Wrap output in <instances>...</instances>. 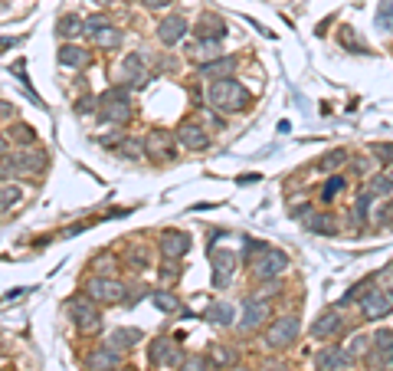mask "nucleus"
<instances>
[{"mask_svg": "<svg viewBox=\"0 0 393 371\" xmlns=\"http://www.w3.org/2000/svg\"><path fill=\"white\" fill-rule=\"evenodd\" d=\"M210 109H216L220 115L223 112H243L249 102H253V96H249V89L243 86V82H236L233 76L230 79H213L210 86Z\"/></svg>", "mask_w": 393, "mask_h": 371, "instance_id": "nucleus-1", "label": "nucleus"}, {"mask_svg": "<svg viewBox=\"0 0 393 371\" xmlns=\"http://www.w3.org/2000/svg\"><path fill=\"white\" fill-rule=\"evenodd\" d=\"M46 168V152H36V148H23V152H13V154H3L0 158V177L10 181V177H33L40 175Z\"/></svg>", "mask_w": 393, "mask_h": 371, "instance_id": "nucleus-2", "label": "nucleus"}, {"mask_svg": "<svg viewBox=\"0 0 393 371\" xmlns=\"http://www.w3.org/2000/svg\"><path fill=\"white\" fill-rule=\"evenodd\" d=\"M286 270H288V256L282 250H276V247H269V243L249 260V273H253L259 283H272V279L282 276Z\"/></svg>", "mask_w": 393, "mask_h": 371, "instance_id": "nucleus-3", "label": "nucleus"}, {"mask_svg": "<svg viewBox=\"0 0 393 371\" xmlns=\"http://www.w3.org/2000/svg\"><path fill=\"white\" fill-rule=\"evenodd\" d=\"M85 296L96 306H118V303L128 299V289L115 276H92V279H85Z\"/></svg>", "mask_w": 393, "mask_h": 371, "instance_id": "nucleus-4", "label": "nucleus"}, {"mask_svg": "<svg viewBox=\"0 0 393 371\" xmlns=\"http://www.w3.org/2000/svg\"><path fill=\"white\" fill-rule=\"evenodd\" d=\"M66 312L73 319V326L82 332V335H96L98 328H102V312L96 309V303L89 299V296H73L69 303H66Z\"/></svg>", "mask_w": 393, "mask_h": 371, "instance_id": "nucleus-5", "label": "nucleus"}, {"mask_svg": "<svg viewBox=\"0 0 393 371\" xmlns=\"http://www.w3.org/2000/svg\"><path fill=\"white\" fill-rule=\"evenodd\" d=\"M98 115L112 125H128L135 109H131V99H128V89H108L105 96H98Z\"/></svg>", "mask_w": 393, "mask_h": 371, "instance_id": "nucleus-6", "label": "nucleus"}, {"mask_svg": "<svg viewBox=\"0 0 393 371\" xmlns=\"http://www.w3.org/2000/svg\"><path fill=\"white\" fill-rule=\"evenodd\" d=\"M298 332H302V319L295 312L276 316V322L266 328V349H288L298 339Z\"/></svg>", "mask_w": 393, "mask_h": 371, "instance_id": "nucleus-7", "label": "nucleus"}, {"mask_svg": "<svg viewBox=\"0 0 393 371\" xmlns=\"http://www.w3.org/2000/svg\"><path fill=\"white\" fill-rule=\"evenodd\" d=\"M148 361L154 365V368H161V371H170V368L177 371L184 361H187V355H184V349L177 345V342H170V339H164V335H161V339H154L148 345Z\"/></svg>", "mask_w": 393, "mask_h": 371, "instance_id": "nucleus-8", "label": "nucleus"}, {"mask_svg": "<svg viewBox=\"0 0 393 371\" xmlns=\"http://www.w3.org/2000/svg\"><path fill=\"white\" fill-rule=\"evenodd\" d=\"M390 312H393V296H387L380 286L373 283L371 289L361 296V316L367 319V322H380V319H387Z\"/></svg>", "mask_w": 393, "mask_h": 371, "instance_id": "nucleus-9", "label": "nucleus"}, {"mask_svg": "<svg viewBox=\"0 0 393 371\" xmlns=\"http://www.w3.org/2000/svg\"><path fill=\"white\" fill-rule=\"evenodd\" d=\"M174 138L184 145V148H191V152H207L210 148V131L203 129L200 119H184L174 131Z\"/></svg>", "mask_w": 393, "mask_h": 371, "instance_id": "nucleus-10", "label": "nucleus"}, {"mask_svg": "<svg viewBox=\"0 0 393 371\" xmlns=\"http://www.w3.org/2000/svg\"><path fill=\"white\" fill-rule=\"evenodd\" d=\"M272 319V303H269L266 296H255L249 299L243 309V319H239V332H255V328H262Z\"/></svg>", "mask_w": 393, "mask_h": 371, "instance_id": "nucleus-11", "label": "nucleus"}, {"mask_svg": "<svg viewBox=\"0 0 393 371\" xmlns=\"http://www.w3.org/2000/svg\"><path fill=\"white\" fill-rule=\"evenodd\" d=\"M298 220H302V227H305V230H311V233H321V237H334V233H338V220L331 217L328 210L302 208Z\"/></svg>", "mask_w": 393, "mask_h": 371, "instance_id": "nucleus-12", "label": "nucleus"}, {"mask_svg": "<svg viewBox=\"0 0 393 371\" xmlns=\"http://www.w3.org/2000/svg\"><path fill=\"white\" fill-rule=\"evenodd\" d=\"M144 152H148V158H158V161H174L177 158L174 142H170V135L164 129H151L144 135Z\"/></svg>", "mask_w": 393, "mask_h": 371, "instance_id": "nucleus-13", "label": "nucleus"}, {"mask_svg": "<svg viewBox=\"0 0 393 371\" xmlns=\"http://www.w3.org/2000/svg\"><path fill=\"white\" fill-rule=\"evenodd\" d=\"M118 76L125 79V86H141V82H148V66H144V53H128L118 66Z\"/></svg>", "mask_w": 393, "mask_h": 371, "instance_id": "nucleus-14", "label": "nucleus"}, {"mask_svg": "<svg viewBox=\"0 0 393 371\" xmlns=\"http://www.w3.org/2000/svg\"><path fill=\"white\" fill-rule=\"evenodd\" d=\"M85 365H89V371H115L121 365V351L105 342V345H98L85 355Z\"/></svg>", "mask_w": 393, "mask_h": 371, "instance_id": "nucleus-15", "label": "nucleus"}, {"mask_svg": "<svg viewBox=\"0 0 393 371\" xmlns=\"http://www.w3.org/2000/svg\"><path fill=\"white\" fill-rule=\"evenodd\" d=\"M187 30H191V27H187V20H184L181 13H170V17H164V20L158 23V40L164 46H177L184 36H187Z\"/></svg>", "mask_w": 393, "mask_h": 371, "instance_id": "nucleus-16", "label": "nucleus"}, {"mask_svg": "<svg viewBox=\"0 0 393 371\" xmlns=\"http://www.w3.org/2000/svg\"><path fill=\"white\" fill-rule=\"evenodd\" d=\"M351 355L338 345H325V349L315 351V368L318 371H338V368H351Z\"/></svg>", "mask_w": 393, "mask_h": 371, "instance_id": "nucleus-17", "label": "nucleus"}, {"mask_svg": "<svg viewBox=\"0 0 393 371\" xmlns=\"http://www.w3.org/2000/svg\"><path fill=\"white\" fill-rule=\"evenodd\" d=\"M210 260H213V286H226L233 279V270H236V263H239V256L233 250H213Z\"/></svg>", "mask_w": 393, "mask_h": 371, "instance_id": "nucleus-18", "label": "nucleus"}, {"mask_svg": "<svg viewBox=\"0 0 393 371\" xmlns=\"http://www.w3.org/2000/svg\"><path fill=\"white\" fill-rule=\"evenodd\" d=\"M207 365L220 368V371H230L239 365V351L233 345H226V342H213L210 349H207Z\"/></svg>", "mask_w": 393, "mask_h": 371, "instance_id": "nucleus-19", "label": "nucleus"}, {"mask_svg": "<svg viewBox=\"0 0 393 371\" xmlns=\"http://www.w3.org/2000/svg\"><path fill=\"white\" fill-rule=\"evenodd\" d=\"M193 33H197V40H223L226 20L220 17V13H200L197 23H193Z\"/></svg>", "mask_w": 393, "mask_h": 371, "instance_id": "nucleus-20", "label": "nucleus"}, {"mask_svg": "<svg viewBox=\"0 0 393 371\" xmlns=\"http://www.w3.org/2000/svg\"><path fill=\"white\" fill-rule=\"evenodd\" d=\"M236 66H239L236 56H216V59H210V63L197 66V76L200 79H230L236 73Z\"/></svg>", "mask_w": 393, "mask_h": 371, "instance_id": "nucleus-21", "label": "nucleus"}, {"mask_svg": "<svg viewBox=\"0 0 393 371\" xmlns=\"http://www.w3.org/2000/svg\"><path fill=\"white\" fill-rule=\"evenodd\" d=\"M187 250H191V237H187L184 230H164V233H161V253H164V256L181 260Z\"/></svg>", "mask_w": 393, "mask_h": 371, "instance_id": "nucleus-22", "label": "nucleus"}, {"mask_svg": "<svg viewBox=\"0 0 393 371\" xmlns=\"http://www.w3.org/2000/svg\"><path fill=\"white\" fill-rule=\"evenodd\" d=\"M341 328H344V319H341L334 309H325V312H321V316L311 322V335L325 342V339H334Z\"/></svg>", "mask_w": 393, "mask_h": 371, "instance_id": "nucleus-23", "label": "nucleus"}, {"mask_svg": "<svg viewBox=\"0 0 393 371\" xmlns=\"http://www.w3.org/2000/svg\"><path fill=\"white\" fill-rule=\"evenodd\" d=\"M373 355L380 358V371H393V332L390 328H380L377 335H373Z\"/></svg>", "mask_w": 393, "mask_h": 371, "instance_id": "nucleus-24", "label": "nucleus"}, {"mask_svg": "<svg viewBox=\"0 0 393 371\" xmlns=\"http://www.w3.org/2000/svg\"><path fill=\"white\" fill-rule=\"evenodd\" d=\"M89 36H92V43H96L98 50H118V46H121V30H118L112 20L96 27V30H89Z\"/></svg>", "mask_w": 393, "mask_h": 371, "instance_id": "nucleus-25", "label": "nucleus"}, {"mask_svg": "<svg viewBox=\"0 0 393 371\" xmlns=\"http://www.w3.org/2000/svg\"><path fill=\"white\" fill-rule=\"evenodd\" d=\"M59 63L69 66V69H85V66L92 63V53L82 50V46H75V43H63L59 46Z\"/></svg>", "mask_w": 393, "mask_h": 371, "instance_id": "nucleus-26", "label": "nucleus"}, {"mask_svg": "<svg viewBox=\"0 0 393 371\" xmlns=\"http://www.w3.org/2000/svg\"><path fill=\"white\" fill-rule=\"evenodd\" d=\"M187 56H191L197 66L210 63V59H216V56H223V46H220V40H197V43L187 50Z\"/></svg>", "mask_w": 393, "mask_h": 371, "instance_id": "nucleus-27", "label": "nucleus"}, {"mask_svg": "<svg viewBox=\"0 0 393 371\" xmlns=\"http://www.w3.org/2000/svg\"><path fill=\"white\" fill-rule=\"evenodd\" d=\"M141 339H144L141 328H115V332L108 335V345H115L118 351H128V349H135Z\"/></svg>", "mask_w": 393, "mask_h": 371, "instance_id": "nucleus-28", "label": "nucleus"}, {"mask_svg": "<svg viewBox=\"0 0 393 371\" xmlns=\"http://www.w3.org/2000/svg\"><path fill=\"white\" fill-rule=\"evenodd\" d=\"M118 154L128 158V161H141V158H148V152H144V138H128V135H121V142H118Z\"/></svg>", "mask_w": 393, "mask_h": 371, "instance_id": "nucleus-29", "label": "nucleus"}, {"mask_svg": "<svg viewBox=\"0 0 393 371\" xmlns=\"http://www.w3.org/2000/svg\"><path fill=\"white\" fill-rule=\"evenodd\" d=\"M203 316H207V322H213V326H223V328L236 322V319H233V306H230V303H213Z\"/></svg>", "mask_w": 393, "mask_h": 371, "instance_id": "nucleus-30", "label": "nucleus"}, {"mask_svg": "<svg viewBox=\"0 0 393 371\" xmlns=\"http://www.w3.org/2000/svg\"><path fill=\"white\" fill-rule=\"evenodd\" d=\"M151 303L161 309V312H168V316H174V312H181V299L170 293V289H154L151 293Z\"/></svg>", "mask_w": 393, "mask_h": 371, "instance_id": "nucleus-31", "label": "nucleus"}, {"mask_svg": "<svg viewBox=\"0 0 393 371\" xmlns=\"http://www.w3.org/2000/svg\"><path fill=\"white\" fill-rule=\"evenodd\" d=\"M344 187H348V181H344V177H341V175H331L328 181L321 184V201H325V204L338 201V197L344 194Z\"/></svg>", "mask_w": 393, "mask_h": 371, "instance_id": "nucleus-32", "label": "nucleus"}, {"mask_svg": "<svg viewBox=\"0 0 393 371\" xmlns=\"http://www.w3.org/2000/svg\"><path fill=\"white\" fill-rule=\"evenodd\" d=\"M344 164H348V152H344V148H334V152H328L325 158H321L318 168L321 171H328V175H334V171L344 168Z\"/></svg>", "mask_w": 393, "mask_h": 371, "instance_id": "nucleus-33", "label": "nucleus"}, {"mask_svg": "<svg viewBox=\"0 0 393 371\" xmlns=\"http://www.w3.org/2000/svg\"><path fill=\"white\" fill-rule=\"evenodd\" d=\"M79 30H85V27H82V20H79L75 13H63V17H59V36H63V40L79 36Z\"/></svg>", "mask_w": 393, "mask_h": 371, "instance_id": "nucleus-34", "label": "nucleus"}, {"mask_svg": "<svg viewBox=\"0 0 393 371\" xmlns=\"http://www.w3.org/2000/svg\"><path fill=\"white\" fill-rule=\"evenodd\" d=\"M10 138L30 148V145H36V131H33V125H27V122H17V125L10 129Z\"/></svg>", "mask_w": 393, "mask_h": 371, "instance_id": "nucleus-35", "label": "nucleus"}, {"mask_svg": "<svg viewBox=\"0 0 393 371\" xmlns=\"http://www.w3.org/2000/svg\"><path fill=\"white\" fill-rule=\"evenodd\" d=\"M181 273H184V266L177 260H170V256H164V266H161V283H177L181 279Z\"/></svg>", "mask_w": 393, "mask_h": 371, "instance_id": "nucleus-36", "label": "nucleus"}, {"mask_svg": "<svg viewBox=\"0 0 393 371\" xmlns=\"http://www.w3.org/2000/svg\"><path fill=\"white\" fill-rule=\"evenodd\" d=\"M364 191H371L373 197H383V194H390V191H393V181L387 175H377V177H371V181H367V187H364Z\"/></svg>", "mask_w": 393, "mask_h": 371, "instance_id": "nucleus-37", "label": "nucleus"}, {"mask_svg": "<svg viewBox=\"0 0 393 371\" xmlns=\"http://www.w3.org/2000/svg\"><path fill=\"white\" fill-rule=\"evenodd\" d=\"M377 27L380 30H393V0H380V7H377Z\"/></svg>", "mask_w": 393, "mask_h": 371, "instance_id": "nucleus-38", "label": "nucleus"}, {"mask_svg": "<svg viewBox=\"0 0 393 371\" xmlns=\"http://www.w3.org/2000/svg\"><path fill=\"white\" fill-rule=\"evenodd\" d=\"M17 201H20V191H17L13 184L0 187V214H3V210H13V204H17Z\"/></svg>", "mask_w": 393, "mask_h": 371, "instance_id": "nucleus-39", "label": "nucleus"}, {"mask_svg": "<svg viewBox=\"0 0 393 371\" xmlns=\"http://www.w3.org/2000/svg\"><path fill=\"white\" fill-rule=\"evenodd\" d=\"M371 345H373V342L367 339V335H354V339H351V345H348V349H344V351H348L351 358H361L364 351H371Z\"/></svg>", "mask_w": 393, "mask_h": 371, "instance_id": "nucleus-40", "label": "nucleus"}, {"mask_svg": "<svg viewBox=\"0 0 393 371\" xmlns=\"http://www.w3.org/2000/svg\"><path fill=\"white\" fill-rule=\"evenodd\" d=\"M373 283L380 286V289H383L387 296H393V263H390V266H383L380 273L373 276Z\"/></svg>", "mask_w": 393, "mask_h": 371, "instance_id": "nucleus-41", "label": "nucleus"}, {"mask_svg": "<svg viewBox=\"0 0 393 371\" xmlns=\"http://www.w3.org/2000/svg\"><path fill=\"white\" fill-rule=\"evenodd\" d=\"M371 154L383 164H393V142H383V145H371Z\"/></svg>", "mask_w": 393, "mask_h": 371, "instance_id": "nucleus-42", "label": "nucleus"}, {"mask_svg": "<svg viewBox=\"0 0 393 371\" xmlns=\"http://www.w3.org/2000/svg\"><path fill=\"white\" fill-rule=\"evenodd\" d=\"M373 224H377V227H393V204H380V208L373 210Z\"/></svg>", "mask_w": 393, "mask_h": 371, "instance_id": "nucleus-43", "label": "nucleus"}, {"mask_svg": "<svg viewBox=\"0 0 393 371\" xmlns=\"http://www.w3.org/2000/svg\"><path fill=\"white\" fill-rule=\"evenodd\" d=\"M341 43L348 46V50H357V53H367V46L357 43V36H351V30H341Z\"/></svg>", "mask_w": 393, "mask_h": 371, "instance_id": "nucleus-44", "label": "nucleus"}, {"mask_svg": "<svg viewBox=\"0 0 393 371\" xmlns=\"http://www.w3.org/2000/svg\"><path fill=\"white\" fill-rule=\"evenodd\" d=\"M207 368H210V365H207V358H187L177 371H207Z\"/></svg>", "mask_w": 393, "mask_h": 371, "instance_id": "nucleus-45", "label": "nucleus"}, {"mask_svg": "<svg viewBox=\"0 0 393 371\" xmlns=\"http://www.w3.org/2000/svg\"><path fill=\"white\" fill-rule=\"evenodd\" d=\"M96 266H98V273H96V276H108V270L115 266V260H112L108 253H102V256H98V260H96Z\"/></svg>", "mask_w": 393, "mask_h": 371, "instance_id": "nucleus-46", "label": "nucleus"}, {"mask_svg": "<svg viewBox=\"0 0 393 371\" xmlns=\"http://www.w3.org/2000/svg\"><path fill=\"white\" fill-rule=\"evenodd\" d=\"M98 106V99L96 96H85V99H79V106H75V112H79V115H85V112L89 109H96Z\"/></svg>", "mask_w": 393, "mask_h": 371, "instance_id": "nucleus-47", "label": "nucleus"}, {"mask_svg": "<svg viewBox=\"0 0 393 371\" xmlns=\"http://www.w3.org/2000/svg\"><path fill=\"white\" fill-rule=\"evenodd\" d=\"M203 122H207L210 129H220V125H223V119L216 115V109H213V112H203ZM207 125H203V129H207Z\"/></svg>", "mask_w": 393, "mask_h": 371, "instance_id": "nucleus-48", "label": "nucleus"}, {"mask_svg": "<svg viewBox=\"0 0 393 371\" xmlns=\"http://www.w3.org/2000/svg\"><path fill=\"white\" fill-rule=\"evenodd\" d=\"M144 7H151V10H161V7H170L174 0H141Z\"/></svg>", "mask_w": 393, "mask_h": 371, "instance_id": "nucleus-49", "label": "nucleus"}, {"mask_svg": "<svg viewBox=\"0 0 393 371\" xmlns=\"http://www.w3.org/2000/svg\"><path fill=\"white\" fill-rule=\"evenodd\" d=\"M10 115H13V106H10V102H0V122L10 119Z\"/></svg>", "mask_w": 393, "mask_h": 371, "instance_id": "nucleus-50", "label": "nucleus"}, {"mask_svg": "<svg viewBox=\"0 0 393 371\" xmlns=\"http://www.w3.org/2000/svg\"><path fill=\"white\" fill-rule=\"evenodd\" d=\"M20 43V40H13V36H3V40H0V50H10V46H17Z\"/></svg>", "mask_w": 393, "mask_h": 371, "instance_id": "nucleus-51", "label": "nucleus"}, {"mask_svg": "<svg viewBox=\"0 0 393 371\" xmlns=\"http://www.w3.org/2000/svg\"><path fill=\"white\" fill-rule=\"evenodd\" d=\"M3 154H7V138L0 135V158H3Z\"/></svg>", "mask_w": 393, "mask_h": 371, "instance_id": "nucleus-52", "label": "nucleus"}, {"mask_svg": "<svg viewBox=\"0 0 393 371\" xmlns=\"http://www.w3.org/2000/svg\"><path fill=\"white\" fill-rule=\"evenodd\" d=\"M383 175H387V177L393 181V164H387V171H383Z\"/></svg>", "mask_w": 393, "mask_h": 371, "instance_id": "nucleus-53", "label": "nucleus"}, {"mask_svg": "<svg viewBox=\"0 0 393 371\" xmlns=\"http://www.w3.org/2000/svg\"><path fill=\"white\" fill-rule=\"evenodd\" d=\"M230 371H249V368H243V365H236V368H230Z\"/></svg>", "mask_w": 393, "mask_h": 371, "instance_id": "nucleus-54", "label": "nucleus"}, {"mask_svg": "<svg viewBox=\"0 0 393 371\" xmlns=\"http://www.w3.org/2000/svg\"><path fill=\"white\" fill-rule=\"evenodd\" d=\"M338 371H354V368H338Z\"/></svg>", "mask_w": 393, "mask_h": 371, "instance_id": "nucleus-55", "label": "nucleus"}, {"mask_svg": "<svg viewBox=\"0 0 393 371\" xmlns=\"http://www.w3.org/2000/svg\"><path fill=\"white\" fill-rule=\"evenodd\" d=\"M115 371H118V368H115Z\"/></svg>", "mask_w": 393, "mask_h": 371, "instance_id": "nucleus-56", "label": "nucleus"}]
</instances>
